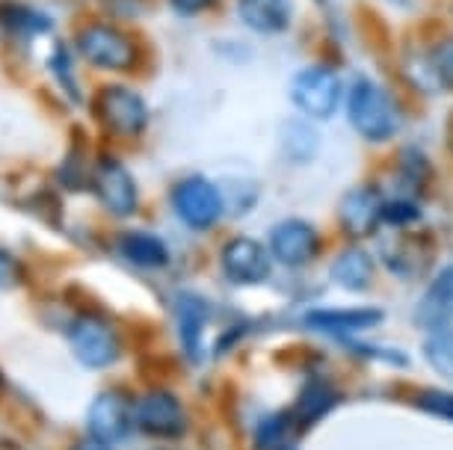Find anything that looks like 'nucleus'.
I'll return each mask as SVG.
<instances>
[{
  "mask_svg": "<svg viewBox=\"0 0 453 450\" xmlns=\"http://www.w3.org/2000/svg\"><path fill=\"white\" fill-rule=\"evenodd\" d=\"M344 113L356 137L371 146H386V142L397 140L406 122V113L395 92L371 74H358L347 83Z\"/></svg>",
  "mask_w": 453,
  "mask_h": 450,
  "instance_id": "nucleus-1",
  "label": "nucleus"
},
{
  "mask_svg": "<svg viewBox=\"0 0 453 450\" xmlns=\"http://www.w3.org/2000/svg\"><path fill=\"white\" fill-rule=\"evenodd\" d=\"M347 95V83L341 78V72L332 63H309L299 65L290 74L288 83V98L294 110L309 122H329L332 116L341 113Z\"/></svg>",
  "mask_w": 453,
  "mask_h": 450,
  "instance_id": "nucleus-2",
  "label": "nucleus"
},
{
  "mask_svg": "<svg viewBox=\"0 0 453 450\" xmlns=\"http://www.w3.org/2000/svg\"><path fill=\"white\" fill-rule=\"evenodd\" d=\"M78 50L101 72H134L140 65V45L131 33L110 21H89L78 30Z\"/></svg>",
  "mask_w": 453,
  "mask_h": 450,
  "instance_id": "nucleus-3",
  "label": "nucleus"
},
{
  "mask_svg": "<svg viewBox=\"0 0 453 450\" xmlns=\"http://www.w3.org/2000/svg\"><path fill=\"white\" fill-rule=\"evenodd\" d=\"M92 113L110 137L119 140L142 137L145 127H149V104H145L140 92L134 87H125V83L101 87L92 98Z\"/></svg>",
  "mask_w": 453,
  "mask_h": 450,
  "instance_id": "nucleus-4",
  "label": "nucleus"
},
{
  "mask_svg": "<svg viewBox=\"0 0 453 450\" xmlns=\"http://www.w3.org/2000/svg\"><path fill=\"white\" fill-rule=\"evenodd\" d=\"M173 210L187 228L193 232H211L219 223L226 199H222L219 187L204 175H187L173 187Z\"/></svg>",
  "mask_w": 453,
  "mask_h": 450,
  "instance_id": "nucleus-5",
  "label": "nucleus"
},
{
  "mask_svg": "<svg viewBox=\"0 0 453 450\" xmlns=\"http://www.w3.org/2000/svg\"><path fill=\"white\" fill-rule=\"evenodd\" d=\"M338 225L353 240H367L386 225V193L380 184H353L338 202Z\"/></svg>",
  "mask_w": 453,
  "mask_h": 450,
  "instance_id": "nucleus-6",
  "label": "nucleus"
},
{
  "mask_svg": "<svg viewBox=\"0 0 453 450\" xmlns=\"http://www.w3.org/2000/svg\"><path fill=\"white\" fill-rule=\"evenodd\" d=\"M219 270L232 285H241V287L264 285L273 273L270 246L250 234L228 237L219 249Z\"/></svg>",
  "mask_w": 453,
  "mask_h": 450,
  "instance_id": "nucleus-7",
  "label": "nucleus"
},
{
  "mask_svg": "<svg viewBox=\"0 0 453 450\" xmlns=\"http://www.w3.org/2000/svg\"><path fill=\"white\" fill-rule=\"evenodd\" d=\"M267 246H270V255L281 267L303 270V267H309L311 261L320 258L323 232L311 223V219L288 217L270 228Z\"/></svg>",
  "mask_w": 453,
  "mask_h": 450,
  "instance_id": "nucleus-8",
  "label": "nucleus"
},
{
  "mask_svg": "<svg viewBox=\"0 0 453 450\" xmlns=\"http://www.w3.org/2000/svg\"><path fill=\"white\" fill-rule=\"evenodd\" d=\"M68 344L72 353L78 355L81 364L87 368H107L122 353V338L113 329V324L98 314H78L74 324L68 326Z\"/></svg>",
  "mask_w": 453,
  "mask_h": 450,
  "instance_id": "nucleus-9",
  "label": "nucleus"
},
{
  "mask_svg": "<svg viewBox=\"0 0 453 450\" xmlns=\"http://www.w3.org/2000/svg\"><path fill=\"white\" fill-rule=\"evenodd\" d=\"M92 190H96L101 208L113 217H134L140 208V187H136L131 169L119 157H98L96 169H92Z\"/></svg>",
  "mask_w": 453,
  "mask_h": 450,
  "instance_id": "nucleus-10",
  "label": "nucleus"
},
{
  "mask_svg": "<svg viewBox=\"0 0 453 450\" xmlns=\"http://www.w3.org/2000/svg\"><path fill=\"white\" fill-rule=\"evenodd\" d=\"M134 423L136 430L151 439H178L187 430L184 403L166 388L145 392L134 400Z\"/></svg>",
  "mask_w": 453,
  "mask_h": 450,
  "instance_id": "nucleus-11",
  "label": "nucleus"
},
{
  "mask_svg": "<svg viewBox=\"0 0 453 450\" xmlns=\"http://www.w3.org/2000/svg\"><path fill=\"white\" fill-rule=\"evenodd\" d=\"M87 427H89V436L104 441V445L125 441L131 436V430H136L134 400L122 392H101L89 406Z\"/></svg>",
  "mask_w": 453,
  "mask_h": 450,
  "instance_id": "nucleus-12",
  "label": "nucleus"
},
{
  "mask_svg": "<svg viewBox=\"0 0 453 450\" xmlns=\"http://www.w3.org/2000/svg\"><path fill=\"white\" fill-rule=\"evenodd\" d=\"M234 10L246 30L273 39L290 30L296 19V0H234Z\"/></svg>",
  "mask_w": 453,
  "mask_h": 450,
  "instance_id": "nucleus-13",
  "label": "nucleus"
},
{
  "mask_svg": "<svg viewBox=\"0 0 453 450\" xmlns=\"http://www.w3.org/2000/svg\"><path fill=\"white\" fill-rule=\"evenodd\" d=\"M415 326L426 329H444L453 320V264H444L433 273V278L426 282L421 300L415 305Z\"/></svg>",
  "mask_w": 453,
  "mask_h": 450,
  "instance_id": "nucleus-14",
  "label": "nucleus"
},
{
  "mask_svg": "<svg viewBox=\"0 0 453 450\" xmlns=\"http://www.w3.org/2000/svg\"><path fill=\"white\" fill-rule=\"evenodd\" d=\"M211 309L199 294H178L175 300V332L181 350L190 362H202L204 355V332H208Z\"/></svg>",
  "mask_w": 453,
  "mask_h": 450,
  "instance_id": "nucleus-15",
  "label": "nucleus"
},
{
  "mask_svg": "<svg viewBox=\"0 0 453 450\" xmlns=\"http://www.w3.org/2000/svg\"><path fill=\"white\" fill-rule=\"evenodd\" d=\"M380 309H371V305H353V309H314L305 314V326L318 329V332H329V335H356V332H367V329H376L382 324Z\"/></svg>",
  "mask_w": 453,
  "mask_h": 450,
  "instance_id": "nucleus-16",
  "label": "nucleus"
},
{
  "mask_svg": "<svg viewBox=\"0 0 453 450\" xmlns=\"http://www.w3.org/2000/svg\"><path fill=\"white\" fill-rule=\"evenodd\" d=\"M329 278L341 291H367L376 278V261L373 255L362 249V246H347L341 249L329 264Z\"/></svg>",
  "mask_w": 453,
  "mask_h": 450,
  "instance_id": "nucleus-17",
  "label": "nucleus"
},
{
  "mask_svg": "<svg viewBox=\"0 0 453 450\" xmlns=\"http://www.w3.org/2000/svg\"><path fill=\"white\" fill-rule=\"evenodd\" d=\"M395 178H397V196L421 199L426 187L433 184V164L426 157V151L418 146L400 149V155L395 160Z\"/></svg>",
  "mask_w": 453,
  "mask_h": 450,
  "instance_id": "nucleus-18",
  "label": "nucleus"
},
{
  "mask_svg": "<svg viewBox=\"0 0 453 450\" xmlns=\"http://www.w3.org/2000/svg\"><path fill=\"white\" fill-rule=\"evenodd\" d=\"M116 249L125 261L142 270H160L169 264V246L164 237L151 232H122L116 237Z\"/></svg>",
  "mask_w": 453,
  "mask_h": 450,
  "instance_id": "nucleus-19",
  "label": "nucleus"
},
{
  "mask_svg": "<svg viewBox=\"0 0 453 450\" xmlns=\"http://www.w3.org/2000/svg\"><path fill=\"white\" fill-rule=\"evenodd\" d=\"M382 261L391 270V276L400 278H412L418 276V270L426 267V258L421 255V240L415 232H395V240L382 243Z\"/></svg>",
  "mask_w": 453,
  "mask_h": 450,
  "instance_id": "nucleus-20",
  "label": "nucleus"
},
{
  "mask_svg": "<svg viewBox=\"0 0 453 450\" xmlns=\"http://www.w3.org/2000/svg\"><path fill=\"white\" fill-rule=\"evenodd\" d=\"M279 149L290 164H311L320 151V133L309 125V118H288L279 131Z\"/></svg>",
  "mask_w": 453,
  "mask_h": 450,
  "instance_id": "nucleus-21",
  "label": "nucleus"
},
{
  "mask_svg": "<svg viewBox=\"0 0 453 450\" xmlns=\"http://www.w3.org/2000/svg\"><path fill=\"white\" fill-rule=\"evenodd\" d=\"M338 400V392L332 388L329 379L323 377H314L303 385V392H299L296 403H294V421L299 427H311L314 421H320L323 415H326L332 406Z\"/></svg>",
  "mask_w": 453,
  "mask_h": 450,
  "instance_id": "nucleus-22",
  "label": "nucleus"
},
{
  "mask_svg": "<svg viewBox=\"0 0 453 450\" xmlns=\"http://www.w3.org/2000/svg\"><path fill=\"white\" fill-rule=\"evenodd\" d=\"M0 27L12 36H42L54 27V21L48 19L45 12H36V10H27L21 4H0Z\"/></svg>",
  "mask_w": 453,
  "mask_h": 450,
  "instance_id": "nucleus-23",
  "label": "nucleus"
},
{
  "mask_svg": "<svg viewBox=\"0 0 453 450\" xmlns=\"http://www.w3.org/2000/svg\"><path fill=\"white\" fill-rule=\"evenodd\" d=\"M424 355H426V362H430L444 379L453 382V329L450 326L433 329V332L426 335Z\"/></svg>",
  "mask_w": 453,
  "mask_h": 450,
  "instance_id": "nucleus-24",
  "label": "nucleus"
},
{
  "mask_svg": "<svg viewBox=\"0 0 453 450\" xmlns=\"http://www.w3.org/2000/svg\"><path fill=\"white\" fill-rule=\"evenodd\" d=\"M426 69L441 89L453 92V33H444L441 39L433 42L430 54H426Z\"/></svg>",
  "mask_w": 453,
  "mask_h": 450,
  "instance_id": "nucleus-25",
  "label": "nucleus"
},
{
  "mask_svg": "<svg viewBox=\"0 0 453 450\" xmlns=\"http://www.w3.org/2000/svg\"><path fill=\"white\" fill-rule=\"evenodd\" d=\"M288 423H290V418H285V415H270V418H264L258 423V432H255V445H258V450H279L285 445Z\"/></svg>",
  "mask_w": 453,
  "mask_h": 450,
  "instance_id": "nucleus-26",
  "label": "nucleus"
},
{
  "mask_svg": "<svg viewBox=\"0 0 453 450\" xmlns=\"http://www.w3.org/2000/svg\"><path fill=\"white\" fill-rule=\"evenodd\" d=\"M415 406L433 418L441 421H453V392H441V388H424L421 394L415 397Z\"/></svg>",
  "mask_w": 453,
  "mask_h": 450,
  "instance_id": "nucleus-27",
  "label": "nucleus"
},
{
  "mask_svg": "<svg viewBox=\"0 0 453 450\" xmlns=\"http://www.w3.org/2000/svg\"><path fill=\"white\" fill-rule=\"evenodd\" d=\"M50 69H54L59 83H65V89L72 92V98H81L78 95V83H74V72H72V59H68L65 45H57L54 48V57H50Z\"/></svg>",
  "mask_w": 453,
  "mask_h": 450,
  "instance_id": "nucleus-28",
  "label": "nucleus"
},
{
  "mask_svg": "<svg viewBox=\"0 0 453 450\" xmlns=\"http://www.w3.org/2000/svg\"><path fill=\"white\" fill-rule=\"evenodd\" d=\"M24 282V267L6 249H0V287H15Z\"/></svg>",
  "mask_w": 453,
  "mask_h": 450,
  "instance_id": "nucleus-29",
  "label": "nucleus"
},
{
  "mask_svg": "<svg viewBox=\"0 0 453 450\" xmlns=\"http://www.w3.org/2000/svg\"><path fill=\"white\" fill-rule=\"evenodd\" d=\"M166 4L173 6L175 15H184V19H196V15L211 12L213 6L219 4V0H166Z\"/></svg>",
  "mask_w": 453,
  "mask_h": 450,
  "instance_id": "nucleus-30",
  "label": "nucleus"
},
{
  "mask_svg": "<svg viewBox=\"0 0 453 450\" xmlns=\"http://www.w3.org/2000/svg\"><path fill=\"white\" fill-rule=\"evenodd\" d=\"M68 450H110V445H104V441H98V439H81L78 445H72Z\"/></svg>",
  "mask_w": 453,
  "mask_h": 450,
  "instance_id": "nucleus-31",
  "label": "nucleus"
},
{
  "mask_svg": "<svg viewBox=\"0 0 453 450\" xmlns=\"http://www.w3.org/2000/svg\"><path fill=\"white\" fill-rule=\"evenodd\" d=\"M0 385H4V377H0Z\"/></svg>",
  "mask_w": 453,
  "mask_h": 450,
  "instance_id": "nucleus-32",
  "label": "nucleus"
}]
</instances>
